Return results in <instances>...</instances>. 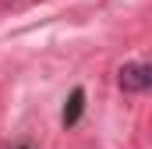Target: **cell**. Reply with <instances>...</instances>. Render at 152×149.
<instances>
[{
    "label": "cell",
    "mask_w": 152,
    "mask_h": 149,
    "mask_svg": "<svg viewBox=\"0 0 152 149\" xmlns=\"http://www.w3.org/2000/svg\"><path fill=\"white\" fill-rule=\"evenodd\" d=\"M117 82H120L124 92H145L152 85V68L149 64H124L120 74H117Z\"/></svg>",
    "instance_id": "6da1fadb"
},
{
    "label": "cell",
    "mask_w": 152,
    "mask_h": 149,
    "mask_svg": "<svg viewBox=\"0 0 152 149\" xmlns=\"http://www.w3.org/2000/svg\"><path fill=\"white\" fill-rule=\"evenodd\" d=\"M81 107H85V89H75V92L67 96V103H64V114H60L64 128H75V124H78V117H81Z\"/></svg>",
    "instance_id": "7a4b0ae2"
},
{
    "label": "cell",
    "mask_w": 152,
    "mask_h": 149,
    "mask_svg": "<svg viewBox=\"0 0 152 149\" xmlns=\"http://www.w3.org/2000/svg\"><path fill=\"white\" fill-rule=\"evenodd\" d=\"M4 7H21V4H28V0H0Z\"/></svg>",
    "instance_id": "3957f363"
},
{
    "label": "cell",
    "mask_w": 152,
    "mask_h": 149,
    "mask_svg": "<svg viewBox=\"0 0 152 149\" xmlns=\"http://www.w3.org/2000/svg\"><path fill=\"white\" fill-rule=\"evenodd\" d=\"M18 149H28V146H18Z\"/></svg>",
    "instance_id": "277c9868"
}]
</instances>
